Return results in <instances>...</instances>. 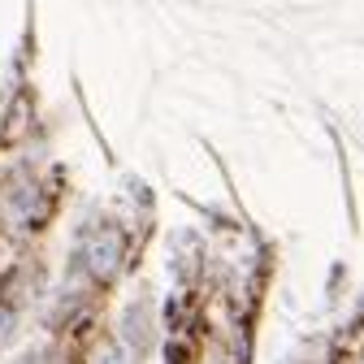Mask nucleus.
Returning a JSON list of instances; mask_svg holds the SVG:
<instances>
[{
	"instance_id": "obj_1",
	"label": "nucleus",
	"mask_w": 364,
	"mask_h": 364,
	"mask_svg": "<svg viewBox=\"0 0 364 364\" xmlns=\"http://www.w3.org/2000/svg\"><path fill=\"white\" fill-rule=\"evenodd\" d=\"M74 264L82 273H91V278H113V269L122 264V235L117 225H96V230H82L78 243H74Z\"/></svg>"
},
{
	"instance_id": "obj_2",
	"label": "nucleus",
	"mask_w": 364,
	"mask_h": 364,
	"mask_svg": "<svg viewBox=\"0 0 364 364\" xmlns=\"http://www.w3.org/2000/svg\"><path fill=\"white\" fill-rule=\"evenodd\" d=\"M35 204H39V191H35V178H9L5 187H0V217L22 225L35 217Z\"/></svg>"
},
{
	"instance_id": "obj_3",
	"label": "nucleus",
	"mask_w": 364,
	"mask_h": 364,
	"mask_svg": "<svg viewBox=\"0 0 364 364\" xmlns=\"http://www.w3.org/2000/svg\"><path fill=\"white\" fill-rule=\"evenodd\" d=\"M152 308L144 304V299H130L126 304V312H122V338L130 343V347H139V351H148V343H152Z\"/></svg>"
},
{
	"instance_id": "obj_4",
	"label": "nucleus",
	"mask_w": 364,
	"mask_h": 364,
	"mask_svg": "<svg viewBox=\"0 0 364 364\" xmlns=\"http://www.w3.org/2000/svg\"><path fill=\"white\" fill-rule=\"evenodd\" d=\"M91 364H130V355H126V347H117V343H105V347H96Z\"/></svg>"
},
{
	"instance_id": "obj_5",
	"label": "nucleus",
	"mask_w": 364,
	"mask_h": 364,
	"mask_svg": "<svg viewBox=\"0 0 364 364\" xmlns=\"http://www.w3.org/2000/svg\"><path fill=\"white\" fill-rule=\"evenodd\" d=\"M18 330V308L14 304H0V343H9Z\"/></svg>"
}]
</instances>
